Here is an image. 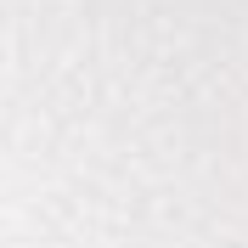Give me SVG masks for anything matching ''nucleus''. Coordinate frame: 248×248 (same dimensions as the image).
<instances>
[]
</instances>
